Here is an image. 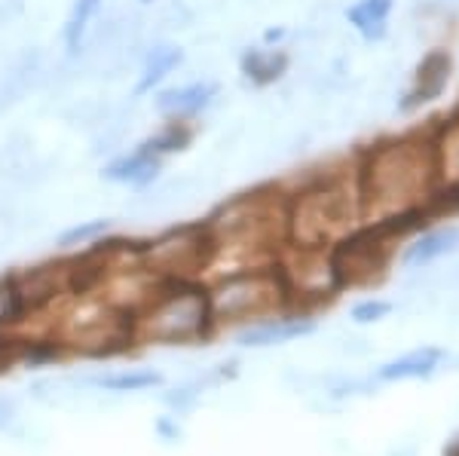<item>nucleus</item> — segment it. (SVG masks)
Wrapping results in <instances>:
<instances>
[{
    "mask_svg": "<svg viewBox=\"0 0 459 456\" xmlns=\"http://www.w3.org/2000/svg\"><path fill=\"white\" fill-rule=\"evenodd\" d=\"M438 175L441 166L432 138L407 135L371 147L355 178L361 215L383 220L423 209L435 194Z\"/></svg>",
    "mask_w": 459,
    "mask_h": 456,
    "instance_id": "nucleus-1",
    "label": "nucleus"
},
{
    "mask_svg": "<svg viewBox=\"0 0 459 456\" xmlns=\"http://www.w3.org/2000/svg\"><path fill=\"white\" fill-rule=\"evenodd\" d=\"M209 288L190 279H166L160 294H153L144 310L132 322L135 340L157 343H190L212 331Z\"/></svg>",
    "mask_w": 459,
    "mask_h": 456,
    "instance_id": "nucleus-2",
    "label": "nucleus"
},
{
    "mask_svg": "<svg viewBox=\"0 0 459 456\" xmlns=\"http://www.w3.org/2000/svg\"><path fill=\"white\" fill-rule=\"evenodd\" d=\"M359 215V187L346 181H322L288 202V239L298 248H322L331 239L346 237Z\"/></svg>",
    "mask_w": 459,
    "mask_h": 456,
    "instance_id": "nucleus-3",
    "label": "nucleus"
},
{
    "mask_svg": "<svg viewBox=\"0 0 459 456\" xmlns=\"http://www.w3.org/2000/svg\"><path fill=\"white\" fill-rule=\"evenodd\" d=\"M288 279L282 267H261V270H242V273L227 276L209 291L212 319L218 322H239L251 315H264L288 300Z\"/></svg>",
    "mask_w": 459,
    "mask_h": 456,
    "instance_id": "nucleus-4",
    "label": "nucleus"
},
{
    "mask_svg": "<svg viewBox=\"0 0 459 456\" xmlns=\"http://www.w3.org/2000/svg\"><path fill=\"white\" fill-rule=\"evenodd\" d=\"M450 80V56L444 49H432L417 68V80H413V90L407 92V99L402 101L404 110H413L426 101H435L444 92Z\"/></svg>",
    "mask_w": 459,
    "mask_h": 456,
    "instance_id": "nucleus-5",
    "label": "nucleus"
},
{
    "mask_svg": "<svg viewBox=\"0 0 459 456\" xmlns=\"http://www.w3.org/2000/svg\"><path fill=\"white\" fill-rule=\"evenodd\" d=\"M160 168H162V159L157 157V153L144 151V147L138 144L135 151L126 153V157L110 159L101 175H105L108 181H114V184H132V187H147V184H151L160 175Z\"/></svg>",
    "mask_w": 459,
    "mask_h": 456,
    "instance_id": "nucleus-6",
    "label": "nucleus"
},
{
    "mask_svg": "<svg viewBox=\"0 0 459 456\" xmlns=\"http://www.w3.org/2000/svg\"><path fill=\"white\" fill-rule=\"evenodd\" d=\"M218 95V86L209 83V80H199V83H187V86H175V90H166L157 95V108L162 114L175 116H194L199 110H205Z\"/></svg>",
    "mask_w": 459,
    "mask_h": 456,
    "instance_id": "nucleus-7",
    "label": "nucleus"
},
{
    "mask_svg": "<svg viewBox=\"0 0 459 456\" xmlns=\"http://www.w3.org/2000/svg\"><path fill=\"white\" fill-rule=\"evenodd\" d=\"M444 352L438 347H423L413 349L402 358H392V362L377 367V380L383 383H398V380H426L435 374V367L441 365Z\"/></svg>",
    "mask_w": 459,
    "mask_h": 456,
    "instance_id": "nucleus-8",
    "label": "nucleus"
},
{
    "mask_svg": "<svg viewBox=\"0 0 459 456\" xmlns=\"http://www.w3.org/2000/svg\"><path fill=\"white\" fill-rule=\"evenodd\" d=\"M316 331L313 319H270L264 325L248 328L239 337L242 347H279V343H291L298 337H309Z\"/></svg>",
    "mask_w": 459,
    "mask_h": 456,
    "instance_id": "nucleus-9",
    "label": "nucleus"
},
{
    "mask_svg": "<svg viewBox=\"0 0 459 456\" xmlns=\"http://www.w3.org/2000/svg\"><path fill=\"white\" fill-rule=\"evenodd\" d=\"M454 252H459V227H441V230L423 233L413 245H407L402 261L404 267H429L432 261Z\"/></svg>",
    "mask_w": 459,
    "mask_h": 456,
    "instance_id": "nucleus-10",
    "label": "nucleus"
},
{
    "mask_svg": "<svg viewBox=\"0 0 459 456\" xmlns=\"http://www.w3.org/2000/svg\"><path fill=\"white\" fill-rule=\"evenodd\" d=\"M389 13H392V0H359V4L346 10V19H350V25L365 40L374 43L386 34Z\"/></svg>",
    "mask_w": 459,
    "mask_h": 456,
    "instance_id": "nucleus-11",
    "label": "nucleus"
},
{
    "mask_svg": "<svg viewBox=\"0 0 459 456\" xmlns=\"http://www.w3.org/2000/svg\"><path fill=\"white\" fill-rule=\"evenodd\" d=\"M181 49L178 47H157L151 56H147L144 68H142V77H138V86H135V95H147L153 92L162 80L172 73L178 65H181Z\"/></svg>",
    "mask_w": 459,
    "mask_h": 456,
    "instance_id": "nucleus-12",
    "label": "nucleus"
},
{
    "mask_svg": "<svg viewBox=\"0 0 459 456\" xmlns=\"http://www.w3.org/2000/svg\"><path fill=\"white\" fill-rule=\"evenodd\" d=\"M288 68V58L282 53H264V49H251L242 56V73L255 83H273L282 77Z\"/></svg>",
    "mask_w": 459,
    "mask_h": 456,
    "instance_id": "nucleus-13",
    "label": "nucleus"
},
{
    "mask_svg": "<svg viewBox=\"0 0 459 456\" xmlns=\"http://www.w3.org/2000/svg\"><path fill=\"white\" fill-rule=\"evenodd\" d=\"M160 383L162 377L157 371H117L95 377V386L105 389V392H144V389H153Z\"/></svg>",
    "mask_w": 459,
    "mask_h": 456,
    "instance_id": "nucleus-14",
    "label": "nucleus"
},
{
    "mask_svg": "<svg viewBox=\"0 0 459 456\" xmlns=\"http://www.w3.org/2000/svg\"><path fill=\"white\" fill-rule=\"evenodd\" d=\"M435 151H438V166L447 181H459V116L450 120L435 138Z\"/></svg>",
    "mask_w": 459,
    "mask_h": 456,
    "instance_id": "nucleus-15",
    "label": "nucleus"
},
{
    "mask_svg": "<svg viewBox=\"0 0 459 456\" xmlns=\"http://www.w3.org/2000/svg\"><path fill=\"white\" fill-rule=\"evenodd\" d=\"M99 6H101V0H74L71 16L65 22V47H68V53H77L80 49L89 22L99 13Z\"/></svg>",
    "mask_w": 459,
    "mask_h": 456,
    "instance_id": "nucleus-16",
    "label": "nucleus"
},
{
    "mask_svg": "<svg viewBox=\"0 0 459 456\" xmlns=\"http://www.w3.org/2000/svg\"><path fill=\"white\" fill-rule=\"evenodd\" d=\"M190 138H194V132L184 126V123H172V126H166L162 132H157L153 138H147L142 147H144V151H151V153H157V157L162 159L166 153L184 151V147L190 144Z\"/></svg>",
    "mask_w": 459,
    "mask_h": 456,
    "instance_id": "nucleus-17",
    "label": "nucleus"
},
{
    "mask_svg": "<svg viewBox=\"0 0 459 456\" xmlns=\"http://www.w3.org/2000/svg\"><path fill=\"white\" fill-rule=\"evenodd\" d=\"M110 230V220L105 218H95V220H86V224H77L71 227V230H65L62 237H58V245L65 248V252H74V248H83V245H95L105 233Z\"/></svg>",
    "mask_w": 459,
    "mask_h": 456,
    "instance_id": "nucleus-18",
    "label": "nucleus"
},
{
    "mask_svg": "<svg viewBox=\"0 0 459 456\" xmlns=\"http://www.w3.org/2000/svg\"><path fill=\"white\" fill-rule=\"evenodd\" d=\"M28 310H31V306H28V300H25V294H22L16 279L0 285V328L19 322Z\"/></svg>",
    "mask_w": 459,
    "mask_h": 456,
    "instance_id": "nucleus-19",
    "label": "nucleus"
},
{
    "mask_svg": "<svg viewBox=\"0 0 459 456\" xmlns=\"http://www.w3.org/2000/svg\"><path fill=\"white\" fill-rule=\"evenodd\" d=\"M392 313V304L389 300H380V297H368V300H359V304L352 306V322H359V325H374V322L386 319Z\"/></svg>",
    "mask_w": 459,
    "mask_h": 456,
    "instance_id": "nucleus-20",
    "label": "nucleus"
},
{
    "mask_svg": "<svg viewBox=\"0 0 459 456\" xmlns=\"http://www.w3.org/2000/svg\"><path fill=\"white\" fill-rule=\"evenodd\" d=\"M279 37H282V31H266V40H270V43L279 40Z\"/></svg>",
    "mask_w": 459,
    "mask_h": 456,
    "instance_id": "nucleus-21",
    "label": "nucleus"
},
{
    "mask_svg": "<svg viewBox=\"0 0 459 456\" xmlns=\"http://www.w3.org/2000/svg\"><path fill=\"white\" fill-rule=\"evenodd\" d=\"M447 456H459V444H454V447H450V451H447Z\"/></svg>",
    "mask_w": 459,
    "mask_h": 456,
    "instance_id": "nucleus-22",
    "label": "nucleus"
},
{
    "mask_svg": "<svg viewBox=\"0 0 459 456\" xmlns=\"http://www.w3.org/2000/svg\"><path fill=\"white\" fill-rule=\"evenodd\" d=\"M144 4H151V0H144Z\"/></svg>",
    "mask_w": 459,
    "mask_h": 456,
    "instance_id": "nucleus-23",
    "label": "nucleus"
}]
</instances>
